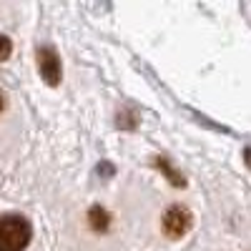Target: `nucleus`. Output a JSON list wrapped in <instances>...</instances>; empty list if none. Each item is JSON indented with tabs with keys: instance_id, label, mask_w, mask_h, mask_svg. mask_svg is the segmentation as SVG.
<instances>
[{
	"instance_id": "nucleus-1",
	"label": "nucleus",
	"mask_w": 251,
	"mask_h": 251,
	"mask_svg": "<svg viewBox=\"0 0 251 251\" xmlns=\"http://www.w3.org/2000/svg\"><path fill=\"white\" fill-rule=\"evenodd\" d=\"M188 228H191V214H188V208L183 206H171L169 211L163 214V234L169 239H181L188 234Z\"/></svg>"
},
{
	"instance_id": "nucleus-2",
	"label": "nucleus",
	"mask_w": 251,
	"mask_h": 251,
	"mask_svg": "<svg viewBox=\"0 0 251 251\" xmlns=\"http://www.w3.org/2000/svg\"><path fill=\"white\" fill-rule=\"evenodd\" d=\"M10 55H13V40L5 33H0V63H5Z\"/></svg>"
},
{
	"instance_id": "nucleus-3",
	"label": "nucleus",
	"mask_w": 251,
	"mask_h": 251,
	"mask_svg": "<svg viewBox=\"0 0 251 251\" xmlns=\"http://www.w3.org/2000/svg\"><path fill=\"white\" fill-rule=\"evenodd\" d=\"M8 111V96H5V91L0 88V116H3Z\"/></svg>"
}]
</instances>
